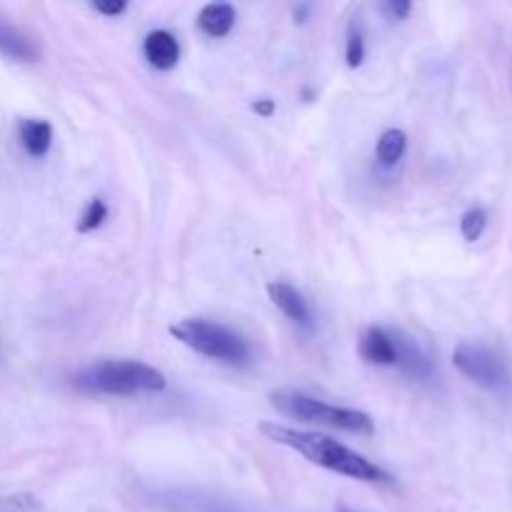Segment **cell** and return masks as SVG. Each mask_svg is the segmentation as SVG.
Returning a JSON list of instances; mask_svg holds the SVG:
<instances>
[{
    "instance_id": "22",
    "label": "cell",
    "mask_w": 512,
    "mask_h": 512,
    "mask_svg": "<svg viewBox=\"0 0 512 512\" xmlns=\"http://www.w3.org/2000/svg\"><path fill=\"white\" fill-rule=\"evenodd\" d=\"M303 98L308 100V103H310V100H313V90H310V88H303Z\"/></svg>"
},
{
    "instance_id": "9",
    "label": "cell",
    "mask_w": 512,
    "mask_h": 512,
    "mask_svg": "<svg viewBox=\"0 0 512 512\" xmlns=\"http://www.w3.org/2000/svg\"><path fill=\"white\" fill-rule=\"evenodd\" d=\"M143 53L153 68L173 70L180 60V43L168 30H153V33L145 35Z\"/></svg>"
},
{
    "instance_id": "12",
    "label": "cell",
    "mask_w": 512,
    "mask_h": 512,
    "mask_svg": "<svg viewBox=\"0 0 512 512\" xmlns=\"http://www.w3.org/2000/svg\"><path fill=\"white\" fill-rule=\"evenodd\" d=\"M235 18V8L230 3H208L198 15V25L208 38H225V35L233 30Z\"/></svg>"
},
{
    "instance_id": "7",
    "label": "cell",
    "mask_w": 512,
    "mask_h": 512,
    "mask_svg": "<svg viewBox=\"0 0 512 512\" xmlns=\"http://www.w3.org/2000/svg\"><path fill=\"white\" fill-rule=\"evenodd\" d=\"M265 290H268L270 300L278 305L285 318H290L300 328H313V313H310L308 300H305V295L298 288L283 283V280H273Z\"/></svg>"
},
{
    "instance_id": "3",
    "label": "cell",
    "mask_w": 512,
    "mask_h": 512,
    "mask_svg": "<svg viewBox=\"0 0 512 512\" xmlns=\"http://www.w3.org/2000/svg\"><path fill=\"white\" fill-rule=\"evenodd\" d=\"M270 405L280 415L290 420H300V423L325 425V428L345 430V433L355 435L375 433V420L368 413H363V410L330 405L325 400L313 398V395L300 393V390H275L270 395Z\"/></svg>"
},
{
    "instance_id": "11",
    "label": "cell",
    "mask_w": 512,
    "mask_h": 512,
    "mask_svg": "<svg viewBox=\"0 0 512 512\" xmlns=\"http://www.w3.org/2000/svg\"><path fill=\"white\" fill-rule=\"evenodd\" d=\"M18 138L25 153L33 155V158H45L50 153V145H53V125L48 120H20Z\"/></svg>"
},
{
    "instance_id": "14",
    "label": "cell",
    "mask_w": 512,
    "mask_h": 512,
    "mask_svg": "<svg viewBox=\"0 0 512 512\" xmlns=\"http://www.w3.org/2000/svg\"><path fill=\"white\" fill-rule=\"evenodd\" d=\"M485 228H488V213H485V208H470L460 218V233H463V238L468 243H478L483 238Z\"/></svg>"
},
{
    "instance_id": "21",
    "label": "cell",
    "mask_w": 512,
    "mask_h": 512,
    "mask_svg": "<svg viewBox=\"0 0 512 512\" xmlns=\"http://www.w3.org/2000/svg\"><path fill=\"white\" fill-rule=\"evenodd\" d=\"M310 10H313V5H310V3L295 5V8H293L295 23H305V20H308V15H310Z\"/></svg>"
},
{
    "instance_id": "18",
    "label": "cell",
    "mask_w": 512,
    "mask_h": 512,
    "mask_svg": "<svg viewBox=\"0 0 512 512\" xmlns=\"http://www.w3.org/2000/svg\"><path fill=\"white\" fill-rule=\"evenodd\" d=\"M90 8L95 10V13L100 15H108V18H115V15L123 13L125 8H128V3L125 0H95Z\"/></svg>"
},
{
    "instance_id": "16",
    "label": "cell",
    "mask_w": 512,
    "mask_h": 512,
    "mask_svg": "<svg viewBox=\"0 0 512 512\" xmlns=\"http://www.w3.org/2000/svg\"><path fill=\"white\" fill-rule=\"evenodd\" d=\"M345 60H348V68H360L365 60V38L360 28L348 30V43H345Z\"/></svg>"
},
{
    "instance_id": "2",
    "label": "cell",
    "mask_w": 512,
    "mask_h": 512,
    "mask_svg": "<svg viewBox=\"0 0 512 512\" xmlns=\"http://www.w3.org/2000/svg\"><path fill=\"white\" fill-rule=\"evenodd\" d=\"M73 388L85 395L163 393L168 380L153 365L138 360H100L73 375Z\"/></svg>"
},
{
    "instance_id": "4",
    "label": "cell",
    "mask_w": 512,
    "mask_h": 512,
    "mask_svg": "<svg viewBox=\"0 0 512 512\" xmlns=\"http://www.w3.org/2000/svg\"><path fill=\"white\" fill-rule=\"evenodd\" d=\"M170 335L185 345V348L195 350L198 355H205L218 363L233 365V368H245L253 358L248 340L238 335L235 330L225 328L220 323H210L203 318H188L180 320L178 325L170 328Z\"/></svg>"
},
{
    "instance_id": "19",
    "label": "cell",
    "mask_w": 512,
    "mask_h": 512,
    "mask_svg": "<svg viewBox=\"0 0 512 512\" xmlns=\"http://www.w3.org/2000/svg\"><path fill=\"white\" fill-rule=\"evenodd\" d=\"M383 10L393 20H405L410 15V10H413V5H410L408 0H388V3L383 5Z\"/></svg>"
},
{
    "instance_id": "23",
    "label": "cell",
    "mask_w": 512,
    "mask_h": 512,
    "mask_svg": "<svg viewBox=\"0 0 512 512\" xmlns=\"http://www.w3.org/2000/svg\"><path fill=\"white\" fill-rule=\"evenodd\" d=\"M343 512H353V510H343Z\"/></svg>"
},
{
    "instance_id": "17",
    "label": "cell",
    "mask_w": 512,
    "mask_h": 512,
    "mask_svg": "<svg viewBox=\"0 0 512 512\" xmlns=\"http://www.w3.org/2000/svg\"><path fill=\"white\" fill-rule=\"evenodd\" d=\"M40 500L30 493L3 495L0 498V512H38Z\"/></svg>"
},
{
    "instance_id": "20",
    "label": "cell",
    "mask_w": 512,
    "mask_h": 512,
    "mask_svg": "<svg viewBox=\"0 0 512 512\" xmlns=\"http://www.w3.org/2000/svg\"><path fill=\"white\" fill-rule=\"evenodd\" d=\"M253 110H255V113H258V115H263V118H270V115L275 113V100H270V98L255 100Z\"/></svg>"
},
{
    "instance_id": "13",
    "label": "cell",
    "mask_w": 512,
    "mask_h": 512,
    "mask_svg": "<svg viewBox=\"0 0 512 512\" xmlns=\"http://www.w3.org/2000/svg\"><path fill=\"white\" fill-rule=\"evenodd\" d=\"M405 150H408V135L403 130H385L378 140V148H375V158H378L380 168H395V165L403 160Z\"/></svg>"
},
{
    "instance_id": "5",
    "label": "cell",
    "mask_w": 512,
    "mask_h": 512,
    "mask_svg": "<svg viewBox=\"0 0 512 512\" xmlns=\"http://www.w3.org/2000/svg\"><path fill=\"white\" fill-rule=\"evenodd\" d=\"M453 365L458 373L490 393H510L512 375L508 363L488 345L460 343L453 353Z\"/></svg>"
},
{
    "instance_id": "10",
    "label": "cell",
    "mask_w": 512,
    "mask_h": 512,
    "mask_svg": "<svg viewBox=\"0 0 512 512\" xmlns=\"http://www.w3.org/2000/svg\"><path fill=\"white\" fill-rule=\"evenodd\" d=\"M0 55L20 60V63H35V60H40V48L23 30L0 18Z\"/></svg>"
},
{
    "instance_id": "15",
    "label": "cell",
    "mask_w": 512,
    "mask_h": 512,
    "mask_svg": "<svg viewBox=\"0 0 512 512\" xmlns=\"http://www.w3.org/2000/svg\"><path fill=\"white\" fill-rule=\"evenodd\" d=\"M105 220H108V205H105V200L93 198L88 205H85L83 215H80L78 233H83V235L93 233V230H98Z\"/></svg>"
},
{
    "instance_id": "8",
    "label": "cell",
    "mask_w": 512,
    "mask_h": 512,
    "mask_svg": "<svg viewBox=\"0 0 512 512\" xmlns=\"http://www.w3.org/2000/svg\"><path fill=\"white\" fill-rule=\"evenodd\" d=\"M358 353L365 363L370 365H395L398 363V355H395V343L393 333L388 328H368L363 335H360Z\"/></svg>"
},
{
    "instance_id": "1",
    "label": "cell",
    "mask_w": 512,
    "mask_h": 512,
    "mask_svg": "<svg viewBox=\"0 0 512 512\" xmlns=\"http://www.w3.org/2000/svg\"><path fill=\"white\" fill-rule=\"evenodd\" d=\"M260 433L275 445H285V448L295 450L310 460L318 468L330 470V473L345 475V478L360 480V483H375V485H393L395 478L385 468L375 465L365 455L355 453L348 445L338 443L335 438H328L323 433H308V430H295L280 423H263Z\"/></svg>"
},
{
    "instance_id": "6",
    "label": "cell",
    "mask_w": 512,
    "mask_h": 512,
    "mask_svg": "<svg viewBox=\"0 0 512 512\" xmlns=\"http://www.w3.org/2000/svg\"><path fill=\"white\" fill-rule=\"evenodd\" d=\"M393 333L395 343V355H398V368L403 370L405 375L415 380H430L433 378V363H430L428 353L415 343L410 335H405L403 330H390Z\"/></svg>"
}]
</instances>
